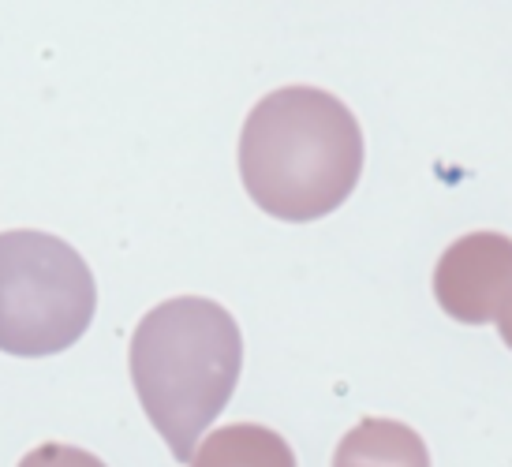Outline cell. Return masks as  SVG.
I'll return each instance as SVG.
<instances>
[{
    "label": "cell",
    "mask_w": 512,
    "mask_h": 467,
    "mask_svg": "<svg viewBox=\"0 0 512 467\" xmlns=\"http://www.w3.org/2000/svg\"><path fill=\"white\" fill-rule=\"evenodd\" d=\"M333 467H430L427 441L393 419H363L341 438Z\"/></svg>",
    "instance_id": "obj_5"
},
{
    "label": "cell",
    "mask_w": 512,
    "mask_h": 467,
    "mask_svg": "<svg viewBox=\"0 0 512 467\" xmlns=\"http://www.w3.org/2000/svg\"><path fill=\"white\" fill-rule=\"evenodd\" d=\"M363 172V131L341 98L285 86L258 101L240 135V176L277 221H318L341 206Z\"/></svg>",
    "instance_id": "obj_1"
},
{
    "label": "cell",
    "mask_w": 512,
    "mask_h": 467,
    "mask_svg": "<svg viewBox=\"0 0 512 467\" xmlns=\"http://www.w3.org/2000/svg\"><path fill=\"white\" fill-rule=\"evenodd\" d=\"M98 307L94 273L49 232H0V352L42 359L72 348Z\"/></svg>",
    "instance_id": "obj_3"
},
{
    "label": "cell",
    "mask_w": 512,
    "mask_h": 467,
    "mask_svg": "<svg viewBox=\"0 0 512 467\" xmlns=\"http://www.w3.org/2000/svg\"><path fill=\"white\" fill-rule=\"evenodd\" d=\"M19 467H105V464H101L94 453H86V449L49 441V445H38L34 453L23 456V460H19Z\"/></svg>",
    "instance_id": "obj_7"
},
{
    "label": "cell",
    "mask_w": 512,
    "mask_h": 467,
    "mask_svg": "<svg viewBox=\"0 0 512 467\" xmlns=\"http://www.w3.org/2000/svg\"><path fill=\"white\" fill-rule=\"evenodd\" d=\"M509 292L512 240L501 232L460 236L434 269V296L441 311L464 326H483L490 318H498Z\"/></svg>",
    "instance_id": "obj_4"
},
{
    "label": "cell",
    "mask_w": 512,
    "mask_h": 467,
    "mask_svg": "<svg viewBox=\"0 0 512 467\" xmlns=\"http://www.w3.org/2000/svg\"><path fill=\"white\" fill-rule=\"evenodd\" d=\"M191 467H296V453L270 426L232 423L202 441Z\"/></svg>",
    "instance_id": "obj_6"
},
{
    "label": "cell",
    "mask_w": 512,
    "mask_h": 467,
    "mask_svg": "<svg viewBox=\"0 0 512 467\" xmlns=\"http://www.w3.org/2000/svg\"><path fill=\"white\" fill-rule=\"evenodd\" d=\"M498 329H501V340L512 348V292L505 296V303H501V311H498Z\"/></svg>",
    "instance_id": "obj_8"
},
{
    "label": "cell",
    "mask_w": 512,
    "mask_h": 467,
    "mask_svg": "<svg viewBox=\"0 0 512 467\" xmlns=\"http://www.w3.org/2000/svg\"><path fill=\"white\" fill-rule=\"evenodd\" d=\"M243 337L236 318L202 296L157 303L131 337V382L146 419L187 464L199 438L240 382Z\"/></svg>",
    "instance_id": "obj_2"
}]
</instances>
